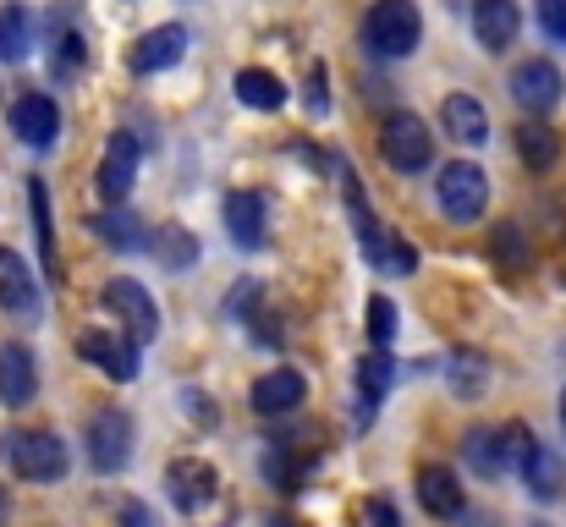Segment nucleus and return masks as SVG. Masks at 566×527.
Returning <instances> with one entry per match:
<instances>
[{
	"label": "nucleus",
	"instance_id": "a211bd4d",
	"mask_svg": "<svg viewBox=\"0 0 566 527\" xmlns=\"http://www.w3.org/2000/svg\"><path fill=\"white\" fill-rule=\"evenodd\" d=\"M0 308L17 314V319H33L39 314V286H33L28 264L11 247H0Z\"/></svg>",
	"mask_w": 566,
	"mask_h": 527
},
{
	"label": "nucleus",
	"instance_id": "7c9ffc66",
	"mask_svg": "<svg viewBox=\"0 0 566 527\" xmlns=\"http://www.w3.org/2000/svg\"><path fill=\"white\" fill-rule=\"evenodd\" d=\"M390 336H396V303L390 297H369V341L390 347Z\"/></svg>",
	"mask_w": 566,
	"mask_h": 527
},
{
	"label": "nucleus",
	"instance_id": "72a5a7b5",
	"mask_svg": "<svg viewBox=\"0 0 566 527\" xmlns=\"http://www.w3.org/2000/svg\"><path fill=\"white\" fill-rule=\"evenodd\" d=\"M495 247H501V259H506V270H517V264H523V242H517V231H512V225H501V236H495Z\"/></svg>",
	"mask_w": 566,
	"mask_h": 527
},
{
	"label": "nucleus",
	"instance_id": "f3484780",
	"mask_svg": "<svg viewBox=\"0 0 566 527\" xmlns=\"http://www.w3.org/2000/svg\"><path fill=\"white\" fill-rule=\"evenodd\" d=\"M303 396H308L303 373H297V368H275V373H264V379L253 384V412L281 418V412H297V407H303Z\"/></svg>",
	"mask_w": 566,
	"mask_h": 527
},
{
	"label": "nucleus",
	"instance_id": "5701e85b",
	"mask_svg": "<svg viewBox=\"0 0 566 527\" xmlns=\"http://www.w3.org/2000/svg\"><path fill=\"white\" fill-rule=\"evenodd\" d=\"M237 99L248 110H281L286 105V83L275 72H264V66H242L237 72Z\"/></svg>",
	"mask_w": 566,
	"mask_h": 527
},
{
	"label": "nucleus",
	"instance_id": "f704fd0d",
	"mask_svg": "<svg viewBox=\"0 0 566 527\" xmlns=\"http://www.w3.org/2000/svg\"><path fill=\"white\" fill-rule=\"evenodd\" d=\"M369 527H401L396 506H390V500H369Z\"/></svg>",
	"mask_w": 566,
	"mask_h": 527
},
{
	"label": "nucleus",
	"instance_id": "2eb2a0df",
	"mask_svg": "<svg viewBox=\"0 0 566 527\" xmlns=\"http://www.w3.org/2000/svg\"><path fill=\"white\" fill-rule=\"evenodd\" d=\"M517 28H523L517 0H473V33H479L484 50H506V44H517Z\"/></svg>",
	"mask_w": 566,
	"mask_h": 527
},
{
	"label": "nucleus",
	"instance_id": "cd10ccee",
	"mask_svg": "<svg viewBox=\"0 0 566 527\" xmlns=\"http://www.w3.org/2000/svg\"><path fill=\"white\" fill-rule=\"evenodd\" d=\"M390 384H396V357L385 347L364 351V357H358V396H364V401H379Z\"/></svg>",
	"mask_w": 566,
	"mask_h": 527
},
{
	"label": "nucleus",
	"instance_id": "4be33fe9",
	"mask_svg": "<svg viewBox=\"0 0 566 527\" xmlns=\"http://www.w3.org/2000/svg\"><path fill=\"white\" fill-rule=\"evenodd\" d=\"M462 456H468V467L479 473V478H501L512 462H506V434L501 429H473L468 440H462Z\"/></svg>",
	"mask_w": 566,
	"mask_h": 527
},
{
	"label": "nucleus",
	"instance_id": "c756f323",
	"mask_svg": "<svg viewBox=\"0 0 566 527\" xmlns=\"http://www.w3.org/2000/svg\"><path fill=\"white\" fill-rule=\"evenodd\" d=\"M369 264H379L385 275H412V270H418V253H412V242H401V236H385V242H379V253L369 259Z\"/></svg>",
	"mask_w": 566,
	"mask_h": 527
},
{
	"label": "nucleus",
	"instance_id": "6e6552de",
	"mask_svg": "<svg viewBox=\"0 0 566 527\" xmlns=\"http://www.w3.org/2000/svg\"><path fill=\"white\" fill-rule=\"evenodd\" d=\"M77 351H83L94 368H105L116 384L138 379V341H133V336H116V330H83V336H77Z\"/></svg>",
	"mask_w": 566,
	"mask_h": 527
},
{
	"label": "nucleus",
	"instance_id": "ddd939ff",
	"mask_svg": "<svg viewBox=\"0 0 566 527\" xmlns=\"http://www.w3.org/2000/svg\"><path fill=\"white\" fill-rule=\"evenodd\" d=\"M133 181H138V138H133V133H111L105 166H99V192H105L111 203H122V198L133 192Z\"/></svg>",
	"mask_w": 566,
	"mask_h": 527
},
{
	"label": "nucleus",
	"instance_id": "c85d7f7f",
	"mask_svg": "<svg viewBox=\"0 0 566 527\" xmlns=\"http://www.w3.org/2000/svg\"><path fill=\"white\" fill-rule=\"evenodd\" d=\"M28 203H33V231H39V259L55 275V225H50V192L44 181H28Z\"/></svg>",
	"mask_w": 566,
	"mask_h": 527
},
{
	"label": "nucleus",
	"instance_id": "aec40b11",
	"mask_svg": "<svg viewBox=\"0 0 566 527\" xmlns=\"http://www.w3.org/2000/svg\"><path fill=\"white\" fill-rule=\"evenodd\" d=\"M517 473H523V484H528V495H534V500H562L566 467H562V456H556L551 445H534V451H528V462H523Z\"/></svg>",
	"mask_w": 566,
	"mask_h": 527
},
{
	"label": "nucleus",
	"instance_id": "b1692460",
	"mask_svg": "<svg viewBox=\"0 0 566 527\" xmlns=\"http://www.w3.org/2000/svg\"><path fill=\"white\" fill-rule=\"evenodd\" d=\"M149 259L166 264V270H192L198 264V236L182 231V225H160V231H149Z\"/></svg>",
	"mask_w": 566,
	"mask_h": 527
},
{
	"label": "nucleus",
	"instance_id": "20e7f679",
	"mask_svg": "<svg viewBox=\"0 0 566 527\" xmlns=\"http://www.w3.org/2000/svg\"><path fill=\"white\" fill-rule=\"evenodd\" d=\"M434 198H440L446 220L468 225V220H479V214H484V203H490V176L479 171L473 160H451L446 171L434 176Z\"/></svg>",
	"mask_w": 566,
	"mask_h": 527
},
{
	"label": "nucleus",
	"instance_id": "393cba45",
	"mask_svg": "<svg viewBox=\"0 0 566 527\" xmlns=\"http://www.w3.org/2000/svg\"><path fill=\"white\" fill-rule=\"evenodd\" d=\"M446 379H451V390L457 396H479L484 384H490V362H484V351H473V347H462V351H451L446 357Z\"/></svg>",
	"mask_w": 566,
	"mask_h": 527
},
{
	"label": "nucleus",
	"instance_id": "a878e982",
	"mask_svg": "<svg viewBox=\"0 0 566 527\" xmlns=\"http://www.w3.org/2000/svg\"><path fill=\"white\" fill-rule=\"evenodd\" d=\"M94 231H99L111 247H122V253H133V247H149V231H144V220H138V214H127V209H105V214L94 220Z\"/></svg>",
	"mask_w": 566,
	"mask_h": 527
},
{
	"label": "nucleus",
	"instance_id": "412c9836",
	"mask_svg": "<svg viewBox=\"0 0 566 527\" xmlns=\"http://www.w3.org/2000/svg\"><path fill=\"white\" fill-rule=\"evenodd\" d=\"M517 155H523V166H528V171H551V166L562 160V133H556V127H545V122L534 116V122H523V127H517Z\"/></svg>",
	"mask_w": 566,
	"mask_h": 527
},
{
	"label": "nucleus",
	"instance_id": "e433bc0d",
	"mask_svg": "<svg viewBox=\"0 0 566 527\" xmlns=\"http://www.w3.org/2000/svg\"><path fill=\"white\" fill-rule=\"evenodd\" d=\"M270 527H303V523H297V517H275Z\"/></svg>",
	"mask_w": 566,
	"mask_h": 527
},
{
	"label": "nucleus",
	"instance_id": "473e14b6",
	"mask_svg": "<svg viewBox=\"0 0 566 527\" xmlns=\"http://www.w3.org/2000/svg\"><path fill=\"white\" fill-rule=\"evenodd\" d=\"M303 105H308L314 116H325V110H331V94H325V66H314V72H308V88H303Z\"/></svg>",
	"mask_w": 566,
	"mask_h": 527
},
{
	"label": "nucleus",
	"instance_id": "7ed1b4c3",
	"mask_svg": "<svg viewBox=\"0 0 566 527\" xmlns=\"http://www.w3.org/2000/svg\"><path fill=\"white\" fill-rule=\"evenodd\" d=\"M379 155H385L390 171H401V176L429 171V160H434V133H429L412 110H396V116H385V127H379Z\"/></svg>",
	"mask_w": 566,
	"mask_h": 527
},
{
	"label": "nucleus",
	"instance_id": "9d476101",
	"mask_svg": "<svg viewBox=\"0 0 566 527\" xmlns=\"http://www.w3.org/2000/svg\"><path fill=\"white\" fill-rule=\"evenodd\" d=\"M188 55V28L182 22H166V28H149L138 44H133V72L138 77H149V72H171L177 61Z\"/></svg>",
	"mask_w": 566,
	"mask_h": 527
},
{
	"label": "nucleus",
	"instance_id": "dca6fc26",
	"mask_svg": "<svg viewBox=\"0 0 566 527\" xmlns=\"http://www.w3.org/2000/svg\"><path fill=\"white\" fill-rule=\"evenodd\" d=\"M440 127H446L457 144H468V149L490 144V116H484V105H479L473 94H446V105H440Z\"/></svg>",
	"mask_w": 566,
	"mask_h": 527
},
{
	"label": "nucleus",
	"instance_id": "bb28decb",
	"mask_svg": "<svg viewBox=\"0 0 566 527\" xmlns=\"http://www.w3.org/2000/svg\"><path fill=\"white\" fill-rule=\"evenodd\" d=\"M33 50V11L28 6H6L0 11V61H22Z\"/></svg>",
	"mask_w": 566,
	"mask_h": 527
},
{
	"label": "nucleus",
	"instance_id": "1a4fd4ad",
	"mask_svg": "<svg viewBox=\"0 0 566 527\" xmlns=\"http://www.w3.org/2000/svg\"><path fill=\"white\" fill-rule=\"evenodd\" d=\"M11 133L28 144V149H50L61 138V105L50 94H22L11 105Z\"/></svg>",
	"mask_w": 566,
	"mask_h": 527
},
{
	"label": "nucleus",
	"instance_id": "9b49d317",
	"mask_svg": "<svg viewBox=\"0 0 566 527\" xmlns=\"http://www.w3.org/2000/svg\"><path fill=\"white\" fill-rule=\"evenodd\" d=\"M418 506H423L429 517H440V523H457V517L468 512L457 473H451V467H440V462L418 467Z\"/></svg>",
	"mask_w": 566,
	"mask_h": 527
},
{
	"label": "nucleus",
	"instance_id": "58836bf2",
	"mask_svg": "<svg viewBox=\"0 0 566 527\" xmlns=\"http://www.w3.org/2000/svg\"><path fill=\"white\" fill-rule=\"evenodd\" d=\"M562 429H566V390H562Z\"/></svg>",
	"mask_w": 566,
	"mask_h": 527
},
{
	"label": "nucleus",
	"instance_id": "4c0bfd02",
	"mask_svg": "<svg viewBox=\"0 0 566 527\" xmlns=\"http://www.w3.org/2000/svg\"><path fill=\"white\" fill-rule=\"evenodd\" d=\"M0 523H6V489H0Z\"/></svg>",
	"mask_w": 566,
	"mask_h": 527
},
{
	"label": "nucleus",
	"instance_id": "2f4dec72",
	"mask_svg": "<svg viewBox=\"0 0 566 527\" xmlns=\"http://www.w3.org/2000/svg\"><path fill=\"white\" fill-rule=\"evenodd\" d=\"M539 28H545L556 44H566V0H539Z\"/></svg>",
	"mask_w": 566,
	"mask_h": 527
},
{
	"label": "nucleus",
	"instance_id": "4468645a",
	"mask_svg": "<svg viewBox=\"0 0 566 527\" xmlns=\"http://www.w3.org/2000/svg\"><path fill=\"white\" fill-rule=\"evenodd\" d=\"M166 489H171V500H177L182 512H203V506L214 500V467L198 462V456H182V462L166 467Z\"/></svg>",
	"mask_w": 566,
	"mask_h": 527
},
{
	"label": "nucleus",
	"instance_id": "f8f14e48",
	"mask_svg": "<svg viewBox=\"0 0 566 527\" xmlns=\"http://www.w3.org/2000/svg\"><path fill=\"white\" fill-rule=\"evenodd\" d=\"M39 396V362L22 341H6L0 347V401L6 407H28Z\"/></svg>",
	"mask_w": 566,
	"mask_h": 527
},
{
	"label": "nucleus",
	"instance_id": "f257e3e1",
	"mask_svg": "<svg viewBox=\"0 0 566 527\" xmlns=\"http://www.w3.org/2000/svg\"><path fill=\"white\" fill-rule=\"evenodd\" d=\"M0 462L28 484H61L66 478V440H55L50 429H6Z\"/></svg>",
	"mask_w": 566,
	"mask_h": 527
},
{
	"label": "nucleus",
	"instance_id": "0eeeda50",
	"mask_svg": "<svg viewBox=\"0 0 566 527\" xmlns=\"http://www.w3.org/2000/svg\"><path fill=\"white\" fill-rule=\"evenodd\" d=\"M562 72H556V61H523L517 72H512V99L528 110V116H545V110H556L562 105Z\"/></svg>",
	"mask_w": 566,
	"mask_h": 527
},
{
	"label": "nucleus",
	"instance_id": "f03ea898",
	"mask_svg": "<svg viewBox=\"0 0 566 527\" xmlns=\"http://www.w3.org/2000/svg\"><path fill=\"white\" fill-rule=\"evenodd\" d=\"M423 44V17L412 0H375L364 17V50L375 61H407Z\"/></svg>",
	"mask_w": 566,
	"mask_h": 527
},
{
	"label": "nucleus",
	"instance_id": "c9c22d12",
	"mask_svg": "<svg viewBox=\"0 0 566 527\" xmlns=\"http://www.w3.org/2000/svg\"><path fill=\"white\" fill-rule=\"evenodd\" d=\"M122 527H155V517H149L144 506H127V512H122Z\"/></svg>",
	"mask_w": 566,
	"mask_h": 527
},
{
	"label": "nucleus",
	"instance_id": "39448f33",
	"mask_svg": "<svg viewBox=\"0 0 566 527\" xmlns=\"http://www.w3.org/2000/svg\"><path fill=\"white\" fill-rule=\"evenodd\" d=\"M133 456V418L122 407H105L88 418V462L94 473H122Z\"/></svg>",
	"mask_w": 566,
	"mask_h": 527
},
{
	"label": "nucleus",
	"instance_id": "423d86ee",
	"mask_svg": "<svg viewBox=\"0 0 566 527\" xmlns=\"http://www.w3.org/2000/svg\"><path fill=\"white\" fill-rule=\"evenodd\" d=\"M105 308L127 325V336L138 341V347H149L155 341V330H160V314H155V297L138 286V281H127V275H116L111 286H105Z\"/></svg>",
	"mask_w": 566,
	"mask_h": 527
},
{
	"label": "nucleus",
	"instance_id": "6ab92c4d",
	"mask_svg": "<svg viewBox=\"0 0 566 527\" xmlns=\"http://www.w3.org/2000/svg\"><path fill=\"white\" fill-rule=\"evenodd\" d=\"M226 231L237 247H264V198L259 192H226Z\"/></svg>",
	"mask_w": 566,
	"mask_h": 527
}]
</instances>
